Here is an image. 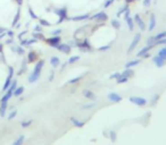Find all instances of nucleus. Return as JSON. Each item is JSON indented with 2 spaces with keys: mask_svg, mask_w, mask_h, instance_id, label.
I'll return each mask as SVG.
<instances>
[{
  "mask_svg": "<svg viewBox=\"0 0 166 145\" xmlns=\"http://www.w3.org/2000/svg\"><path fill=\"white\" fill-rule=\"evenodd\" d=\"M43 66H44V60H43V59L39 60V61L35 64V67H34L33 71H32L31 75L28 76V82H30V83H34V82H37L38 79L40 78V75H41Z\"/></svg>",
  "mask_w": 166,
  "mask_h": 145,
  "instance_id": "1",
  "label": "nucleus"
},
{
  "mask_svg": "<svg viewBox=\"0 0 166 145\" xmlns=\"http://www.w3.org/2000/svg\"><path fill=\"white\" fill-rule=\"evenodd\" d=\"M54 13L59 17L58 18V21L56 22V24L58 25V24H62L64 21H71V18L72 17H68V15H67V7L66 6H64V7H62V8H56L55 10H54Z\"/></svg>",
  "mask_w": 166,
  "mask_h": 145,
  "instance_id": "2",
  "label": "nucleus"
},
{
  "mask_svg": "<svg viewBox=\"0 0 166 145\" xmlns=\"http://www.w3.org/2000/svg\"><path fill=\"white\" fill-rule=\"evenodd\" d=\"M89 21H93V22H97V23H105L106 21H108V15L105 12H99V13L91 15Z\"/></svg>",
  "mask_w": 166,
  "mask_h": 145,
  "instance_id": "3",
  "label": "nucleus"
},
{
  "mask_svg": "<svg viewBox=\"0 0 166 145\" xmlns=\"http://www.w3.org/2000/svg\"><path fill=\"white\" fill-rule=\"evenodd\" d=\"M75 47H77L81 51H84V52L92 50V47H91V44H90V42H89L88 39H83V41H77V40H76V41H75Z\"/></svg>",
  "mask_w": 166,
  "mask_h": 145,
  "instance_id": "4",
  "label": "nucleus"
},
{
  "mask_svg": "<svg viewBox=\"0 0 166 145\" xmlns=\"http://www.w3.org/2000/svg\"><path fill=\"white\" fill-rule=\"evenodd\" d=\"M13 76H14V68L12 66L8 67V76L5 80V84L2 86V91H7L8 87L12 85V82H13Z\"/></svg>",
  "mask_w": 166,
  "mask_h": 145,
  "instance_id": "5",
  "label": "nucleus"
},
{
  "mask_svg": "<svg viewBox=\"0 0 166 145\" xmlns=\"http://www.w3.org/2000/svg\"><path fill=\"white\" fill-rule=\"evenodd\" d=\"M130 102H132L133 104L138 107H145L147 104V99L142 98V96H130Z\"/></svg>",
  "mask_w": 166,
  "mask_h": 145,
  "instance_id": "6",
  "label": "nucleus"
},
{
  "mask_svg": "<svg viewBox=\"0 0 166 145\" xmlns=\"http://www.w3.org/2000/svg\"><path fill=\"white\" fill-rule=\"evenodd\" d=\"M50 47H53V48H56L60 42H62V38L59 36V35H53L51 38H49V39H46L44 40Z\"/></svg>",
  "mask_w": 166,
  "mask_h": 145,
  "instance_id": "7",
  "label": "nucleus"
},
{
  "mask_svg": "<svg viewBox=\"0 0 166 145\" xmlns=\"http://www.w3.org/2000/svg\"><path fill=\"white\" fill-rule=\"evenodd\" d=\"M164 38H166V31L159 32V33H157L156 35H154V36H150L149 39L147 40V44H154L156 41L164 39Z\"/></svg>",
  "mask_w": 166,
  "mask_h": 145,
  "instance_id": "8",
  "label": "nucleus"
},
{
  "mask_svg": "<svg viewBox=\"0 0 166 145\" xmlns=\"http://www.w3.org/2000/svg\"><path fill=\"white\" fill-rule=\"evenodd\" d=\"M140 40H141V34L140 33H137L136 35H134V38L132 40V42H131V44H130V47H129V49H127V53L132 52L134 49H136V47L139 44V42H140Z\"/></svg>",
  "mask_w": 166,
  "mask_h": 145,
  "instance_id": "9",
  "label": "nucleus"
},
{
  "mask_svg": "<svg viewBox=\"0 0 166 145\" xmlns=\"http://www.w3.org/2000/svg\"><path fill=\"white\" fill-rule=\"evenodd\" d=\"M55 49H57V50L60 51V52L66 53V54H69L71 51H72V47H71L69 44H67V43H62V42L56 47Z\"/></svg>",
  "mask_w": 166,
  "mask_h": 145,
  "instance_id": "10",
  "label": "nucleus"
},
{
  "mask_svg": "<svg viewBox=\"0 0 166 145\" xmlns=\"http://www.w3.org/2000/svg\"><path fill=\"white\" fill-rule=\"evenodd\" d=\"M133 21H134V23H137V24H138V26H139V28H140V31H141V32H145V31H146V24H145V22L141 19V17H140V15H139V14H136V15H134Z\"/></svg>",
  "mask_w": 166,
  "mask_h": 145,
  "instance_id": "11",
  "label": "nucleus"
},
{
  "mask_svg": "<svg viewBox=\"0 0 166 145\" xmlns=\"http://www.w3.org/2000/svg\"><path fill=\"white\" fill-rule=\"evenodd\" d=\"M152 61H154V64L156 65L157 67H163L164 65L166 64V59L165 58H163V57H160V56H155L154 58H152Z\"/></svg>",
  "mask_w": 166,
  "mask_h": 145,
  "instance_id": "12",
  "label": "nucleus"
},
{
  "mask_svg": "<svg viewBox=\"0 0 166 145\" xmlns=\"http://www.w3.org/2000/svg\"><path fill=\"white\" fill-rule=\"evenodd\" d=\"M108 100L111 101V102H114V103H118V102H121L123 99H122V96H121V95H118L117 93L111 92V93L108 94Z\"/></svg>",
  "mask_w": 166,
  "mask_h": 145,
  "instance_id": "13",
  "label": "nucleus"
},
{
  "mask_svg": "<svg viewBox=\"0 0 166 145\" xmlns=\"http://www.w3.org/2000/svg\"><path fill=\"white\" fill-rule=\"evenodd\" d=\"M90 14H83V15H79V16H74L71 18V21H74V22H80V21H88L90 18Z\"/></svg>",
  "mask_w": 166,
  "mask_h": 145,
  "instance_id": "14",
  "label": "nucleus"
},
{
  "mask_svg": "<svg viewBox=\"0 0 166 145\" xmlns=\"http://www.w3.org/2000/svg\"><path fill=\"white\" fill-rule=\"evenodd\" d=\"M69 121L72 122L73 126H75V127H77V128H82L83 126H84V122L81 121V120H79L77 118H75V117H71V118H69Z\"/></svg>",
  "mask_w": 166,
  "mask_h": 145,
  "instance_id": "15",
  "label": "nucleus"
},
{
  "mask_svg": "<svg viewBox=\"0 0 166 145\" xmlns=\"http://www.w3.org/2000/svg\"><path fill=\"white\" fill-rule=\"evenodd\" d=\"M154 47H155L154 44H148V45H146L145 48H142V49H141V50L139 51V52H138V54H137V56H138V57H142V56H143L145 53L149 52V51L151 50V49H152V48H154Z\"/></svg>",
  "mask_w": 166,
  "mask_h": 145,
  "instance_id": "16",
  "label": "nucleus"
},
{
  "mask_svg": "<svg viewBox=\"0 0 166 145\" xmlns=\"http://www.w3.org/2000/svg\"><path fill=\"white\" fill-rule=\"evenodd\" d=\"M38 60V54L35 51H30L28 53V63H34V61H37Z\"/></svg>",
  "mask_w": 166,
  "mask_h": 145,
  "instance_id": "17",
  "label": "nucleus"
},
{
  "mask_svg": "<svg viewBox=\"0 0 166 145\" xmlns=\"http://www.w3.org/2000/svg\"><path fill=\"white\" fill-rule=\"evenodd\" d=\"M156 26V16L155 14H150V17H149V26H148V30L149 31H152Z\"/></svg>",
  "mask_w": 166,
  "mask_h": 145,
  "instance_id": "18",
  "label": "nucleus"
},
{
  "mask_svg": "<svg viewBox=\"0 0 166 145\" xmlns=\"http://www.w3.org/2000/svg\"><path fill=\"white\" fill-rule=\"evenodd\" d=\"M124 19H125V22H126V24H127L129 30L132 32V31L134 30V21H133V18H132L131 16H129V17H126Z\"/></svg>",
  "mask_w": 166,
  "mask_h": 145,
  "instance_id": "19",
  "label": "nucleus"
},
{
  "mask_svg": "<svg viewBox=\"0 0 166 145\" xmlns=\"http://www.w3.org/2000/svg\"><path fill=\"white\" fill-rule=\"evenodd\" d=\"M83 95L86 99H89V100H95L96 99V94L92 92V91H90V90H84L83 91Z\"/></svg>",
  "mask_w": 166,
  "mask_h": 145,
  "instance_id": "20",
  "label": "nucleus"
},
{
  "mask_svg": "<svg viewBox=\"0 0 166 145\" xmlns=\"http://www.w3.org/2000/svg\"><path fill=\"white\" fill-rule=\"evenodd\" d=\"M19 18H21V7H18L17 13L15 14V17H14V19H13V23H12V26L13 27L16 26V24L19 22Z\"/></svg>",
  "mask_w": 166,
  "mask_h": 145,
  "instance_id": "21",
  "label": "nucleus"
},
{
  "mask_svg": "<svg viewBox=\"0 0 166 145\" xmlns=\"http://www.w3.org/2000/svg\"><path fill=\"white\" fill-rule=\"evenodd\" d=\"M12 50L16 52L17 54H19V56H23L24 53H25V50H24V48L22 47V45H17V47H12Z\"/></svg>",
  "mask_w": 166,
  "mask_h": 145,
  "instance_id": "22",
  "label": "nucleus"
},
{
  "mask_svg": "<svg viewBox=\"0 0 166 145\" xmlns=\"http://www.w3.org/2000/svg\"><path fill=\"white\" fill-rule=\"evenodd\" d=\"M121 75H122V76H124V77L130 78V77H132V76L134 75V71H133L131 68H125V70L123 71V73H121Z\"/></svg>",
  "mask_w": 166,
  "mask_h": 145,
  "instance_id": "23",
  "label": "nucleus"
},
{
  "mask_svg": "<svg viewBox=\"0 0 166 145\" xmlns=\"http://www.w3.org/2000/svg\"><path fill=\"white\" fill-rule=\"evenodd\" d=\"M50 64H51V66L54 67V68H56V67H58L60 65V59L58 57L54 56V57L50 58Z\"/></svg>",
  "mask_w": 166,
  "mask_h": 145,
  "instance_id": "24",
  "label": "nucleus"
},
{
  "mask_svg": "<svg viewBox=\"0 0 166 145\" xmlns=\"http://www.w3.org/2000/svg\"><path fill=\"white\" fill-rule=\"evenodd\" d=\"M7 107H8V104L6 102H0V117H5Z\"/></svg>",
  "mask_w": 166,
  "mask_h": 145,
  "instance_id": "25",
  "label": "nucleus"
},
{
  "mask_svg": "<svg viewBox=\"0 0 166 145\" xmlns=\"http://www.w3.org/2000/svg\"><path fill=\"white\" fill-rule=\"evenodd\" d=\"M139 64H140V60L139 59H134V60H131V61L126 63L125 64V68H132V67L137 66Z\"/></svg>",
  "mask_w": 166,
  "mask_h": 145,
  "instance_id": "26",
  "label": "nucleus"
},
{
  "mask_svg": "<svg viewBox=\"0 0 166 145\" xmlns=\"http://www.w3.org/2000/svg\"><path fill=\"white\" fill-rule=\"evenodd\" d=\"M111 26L114 27L115 30H120V28H121V22H120L117 18H114V19H111Z\"/></svg>",
  "mask_w": 166,
  "mask_h": 145,
  "instance_id": "27",
  "label": "nucleus"
},
{
  "mask_svg": "<svg viewBox=\"0 0 166 145\" xmlns=\"http://www.w3.org/2000/svg\"><path fill=\"white\" fill-rule=\"evenodd\" d=\"M33 38L37 40H42V41H44L46 38H44V35L42 34V32H33Z\"/></svg>",
  "mask_w": 166,
  "mask_h": 145,
  "instance_id": "28",
  "label": "nucleus"
},
{
  "mask_svg": "<svg viewBox=\"0 0 166 145\" xmlns=\"http://www.w3.org/2000/svg\"><path fill=\"white\" fill-rule=\"evenodd\" d=\"M23 92H24V87H23V86H19V87H16V89H15L13 95H15V96H19V95L23 94Z\"/></svg>",
  "mask_w": 166,
  "mask_h": 145,
  "instance_id": "29",
  "label": "nucleus"
},
{
  "mask_svg": "<svg viewBox=\"0 0 166 145\" xmlns=\"http://www.w3.org/2000/svg\"><path fill=\"white\" fill-rule=\"evenodd\" d=\"M28 15L31 16V18H32V19H38V18H39V17H38V15L34 13V10H33V8H32L31 6H28Z\"/></svg>",
  "mask_w": 166,
  "mask_h": 145,
  "instance_id": "30",
  "label": "nucleus"
},
{
  "mask_svg": "<svg viewBox=\"0 0 166 145\" xmlns=\"http://www.w3.org/2000/svg\"><path fill=\"white\" fill-rule=\"evenodd\" d=\"M39 24H40L41 26H46V27L51 26L50 22H48V21H47V19H44V18H39Z\"/></svg>",
  "mask_w": 166,
  "mask_h": 145,
  "instance_id": "31",
  "label": "nucleus"
},
{
  "mask_svg": "<svg viewBox=\"0 0 166 145\" xmlns=\"http://www.w3.org/2000/svg\"><path fill=\"white\" fill-rule=\"evenodd\" d=\"M24 140H25V137H24V135H21V136H18V138L15 141L13 145H22L24 143Z\"/></svg>",
  "mask_w": 166,
  "mask_h": 145,
  "instance_id": "32",
  "label": "nucleus"
},
{
  "mask_svg": "<svg viewBox=\"0 0 166 145\" xmlns=\"http://www.w3.org/2000/svg\"><path fill=\"white\" fill-rule=\"evenodd\" d=\"M127 7H129V5H127V3H126L125 6H123V7H121V8L118 9L117 14H116V16H117V17H121V16H122V15L124 14V12L126 10V8H127Z\"/></svg>",
  "mask_w": 166,
  "mask_h": 145,
  "instance_id": "33",
  "label": "nucleus"
},
{
  "mask_svg": "<svg viewBox=\"0 0 166 145\" xmlns=\"http://www.w3.org/2000/svg\"><path fill=\"white\" fill-rule=\"evenodd\" d=\"M109 138H111V142H116L117 135H116V132H115V131H109Z\"/></svg>",
  "mask_w": 166,
  "mask_h": 145,
  "instance_id": "34",
  "label": "nucleus"
},
{
  "mask_svg": "<svg viewBox=\"0 0 166 145\" xmlns=\"http://www.w3.org/2000/svg\"><path fill=\"white\" fill-rule=\"evenodd\" d=\"M82 78H83V76H77V77H74V78L69 79L67 83H68V84H75V83H79Z\"/></svg>",
  "mask_w": 166,
  "mask_h": 145,
  "instance_id": "35",
  "label": "nucleus"
},
{
  "mask_svg": "<svg viewBox=\"0 0 166 145\" xmlns=\"http://www.w3.org/2000/svg\"><path fill=\"white\" fill-rule=\"evenodd\" d=\"M80 59V56H73V57H71L68 59V61H67V64H74V63H76L77 60Z\"/></svg>",
  "mask_w": 166,
  "mask_h": 145,
  "instance_id": "36",
  "label": "nucleus"
},
{
  "mask_svg": "<svg viewBox=\"0 0 166 145\" xmlns=\"http://www.w3.org/2000/svg\"><path fill=\"white\" fill-rule=\"evenodd\" d=\"M127 80H129L127 77H124V76H122V75H121L118 78L116 79V83H117V84H122V83H126Z\"/></svg>",
  "mask_w": 166,
  "mask_h": 145,
  "instance_id": "37",
  "label": "nucleus"
},
{
  "mask_svg": "<svg viewBox=\"0 0 166 145\" xmlns=\"http://www.w3.org/2000/svg\"><path fill=\"white\" fill-rule=\"evenodd\" d=\"M158 56H160V57H163V58H165L166 59V45L164 47V48H162L159 51H158V53H157Z\"/></svg>",
  "mask_w": 166,
  "mask_h": 145,
  "instance_id": "38",
  "label": "nucleus"
},
{
  "mask_svg": "<svg viewBox=\"0 0 166 145\" xmlns=\"http://www.w3.org/2000/svg\"><path fill=\"white\" fill-rule=\"evenodd\" d=\"M162 44H166V38L162 40H158V41H156L155 43H154V45L156 47V45H162Z\"/></svg>",
  "mask_w": 166,
  "mask_h": 145,
  "instance_id": "39",
  "label": "nucleus"
},
{
  "mask_svg": "<svg viewBox=\"0 0 166 145\" xmlns=\"http://www.w3.org/2000/svg\"><path fill=\"white\" fill-rule=\"evenodd\" d=\"M31 124H32V120H31V119H30V120H24V121H22V127H23V128H26Z\"/></svg>",
  "mask_w": 166,
  "mask_h": 145,
  "instance_id": "40",
  "label": "nucleus"
},
{
  "mask_svg": "<svg viewBox=\"0 0 166 145\" xmlns=\"http://www.w3.org/2000/svg\"><path fill=\"white\" fill-rule=\"evenodd\" d=\"M109 49H111V44H107V45H104V47L98 48L99 51H106V50H109Z\"/></svg>",
  "mask_w": 166,
  "mask_h": 145,
  "instance_id": "41",
  "label": "nucleus"
},
{
  "mask_svg": "<svg viewBox=\"0 0 166 145\" xmlns=\"http://www.w3.org/2000/svg\"><path fill=\"white\" fill-rule=\"evenodd\" d=\"M111 5H113V1H111V0H106L105 3H104V8H108Z\"/></svg>",
  "mask_w": 166,
  "mask_h": 145,
  "instance_id": "42",
  "label": "nucleus"
},
{
  "mask_svg": "<svg viewBox=\"0 0 166 145\" xmlns=\"http://www.w3.org/2000/svg\"><path fill=\"white\" fill-rule=\"evenodd\" d=\"M16 115H17V111H16V110L12 111V112L9 113V116H8V119H9V120H12L13 118H15V116H16Z\"/></svg>",
  "mask_w": 166,
  "mask_h": 145,
  "instance_id": "43",
  "label": "nucleus"
},
{
  "mask_svg": "<svg viewBox=\"0 0 166 145\" xmlns=\"http://www.w3.org/2000/svg\"><path fill=\"white\" fill-rule=\"evenodd\" d=\"M63 32V30H60V28H58V30H55V31H53L51 32V34L53 35H60V33Z\"/></svg>",
  "mask_w": 166,
  "mask_h": 145,
  "instance_id": "44",
  "label": "nucleus"
},
{
  "mask_svg": "<svg viewBox=\"0 0 166 145\" xmlns=\"http://www.w3.org/2000/svg\"><path fill=\"white\" fill-rule=\"evenodd\" d=\"M130 14H131V10H130V7H127V8H126V10H125V12H124V14H123V15H124V18H126V17H129V16H130Z\"/></svg>",
  "mask_w": 166,
  "mask_h": 145,
  "instance_id": "45",
  "label": "nucleus"
},
{
  "mask_svg": "<svg viewBox=\"0 0 166 145\" xmlns=\"http://www.w3.org/2000/svg\"><path fill=\"white\" fill-rule=\"evenodd\" d=\"M42 31H43V30H42V26L40 24L34 26V32H42Z\"/></svg>",
  "mask_w": 166,
  "mask_h": 145,
  "instance_id": "46",
  "label": "nucleus"
},
{
  "mask_svg": "<svg viewBox=\"0 0 166 145\" xmlns=\"http://www.w3.org/2000/svg\"><path fill=\"white\" fill-rule=\"evenodd\" d=\"M151 5V0H143V6L145 7H149Z\"/></svg>",
  "mask_w": 166,
  "mask_h": 145,
  "instance_id": "47",
  "label": "nucleus"
},
{
  "mask_svg": "<svg viewBox=\"0 0 166 145\" xmlns=\"http://www.w3.org/2000/svg\"><path fill=\"white\" fill-rule=\"evenodd\" d=\"M121 76V73H115V74H113V75H111V78H115V79H117L118 77Z\"/></svg>",
  "mask_w": 166,
  "mask_h": 145,
  "instance_id": "48",
  "label": "nucleus"
},
{
  "mask_svg": "<svg viewBox=\"0 0 166 145\" xmlns=\"http://www.w3.org/2000/svg\"><path fill=\"white\" fill-rule=\"evenodd\" d=\"M6 34H7L9 38H14V32L10 31V30H9V31H6Z\"/></svg>",
  "mask_w": 166,
  "mask_h": 145,
  "instance_id": "49",
  "label": "nucleus"
},
{
  "mask_svg": "<svg viewBox=\"0 0 166 145\" xmlns=\"http://www.w3.org/2000/svg\"><path fill=\"white\" fill-rule=\"evenodd\" d=\"M95 106H96L95 103H91V104H85V106H83V107H82V109L84 110V109H88V108H93Z\"/></svg>",
  "mask_w": 166,
  "mask_h": 145,
  "instance_id": "50",
  "label": "nucleus"
},
{
  "mask_svg": "<svg viewBox=\"0 0 166 145\" xmlns=\"http://www.w3.org/2000/svg\"><path fill=\"white\" fill-rule=\"evenodd\" d=\"M26 33H28V31H26V30H25V31H23L22 33H19V34H18V39L21 40V39H22V38H23V35H25Z\"/></svg>",
  "mask_w": 166,
  "mask_h": 145,
  "instance_id": "51",
  "label": "nucleus"
},
{
  "mask_svg": "<svg viewBox=\"0 0 166 145\" xmlns=\"http://www.w3.org/2000/svg\"><path fill=\"white\" fill-rule=\"evenodd\" d=\"M13 41H14L13 38H8L7 41H6V43H7V44H12V43H13Z\"/></svg>",
  "mask_w": 166,
  "mask_h": 145,
  "instance_id": "52",
  "label": "nucleus"
},
{
  "mask_svg": "<svg viewBox=\"0 0 166 145\" xmlns=\"http://www.w3.org/2000/svg\"><path fill=\"white\" fill-rule=\"evenodd\" d=\"M15 1H16V3L18 5V7H21L22 3H23V0H15Z\"/></svg>",
  "mask_w": 166,
  "mask_h": 145,
  "instance_id": "53",
  "label": "nucleus"
},
{
  "mask_svg": "<svg viewBox=\"0 0 166 145\" xmlns=\"http://www.w3.org/2000/svg\"><path fill=\"white\" fill-rule=\"evenodd\" d=\"M125 3H127V5H130V3H132V2H136V0H124Z\"/></svg>",
  "mask_w": 166,
  "mask_h": 145,
  "instance_id": "54",
  "label": "nucleus"
},
{
  "mask_svg": "<svg viewBox=\"0 0 166 145\" xmlns=\"http://www.w3.org/2000/svg\"><path fill=\"white\" fill-rule=\"evenodd\" d=\"M54 75H55V73H54V71H51V74H50V77H49V80H50V82L54 79Z\"/></svg>",
  "mask_w": 166,
  "mask_h": 145,
  "instance_id": "55",
  "label": "nucleus"
},
{
  "mask_svg": "<svg viewBox=\"0 0 166 145\" xmlns=\"http://www.w3.org/2000/svg\"><path fill=\"white\" fill-rule=\"evenodd\" d=\"M3 32H6V28H5V27H2V26H0V34H1V33H3Z\"/></svg>",
  "mask_w": 166,
  "mask_h": 145,
  "instance_id": "56",
  "label": "nucleus"
},
{
  "mask_svg": "<svg viewBox=\"0 0 166 145\" xmlns=\"http://www.w3.org/2000/svg\"><path fill=\"white\" fill-rule=\"evenodd\" d=\"M6 35H7V34H6V32H3V33H1V34H0V40L2 39V38H5Z\"/></svg>",
  "mask_w": 166,
  "mask_h": 145,
  "instance_id": "57",
  "label": "nucleus"
},
{
  "mask_svg": "<svg viewBox=\"0 0 166 145\" xmlns=\"http://www.w3.org/2000/svg\"><path fill=\"white\" fill-rule=\"evenodd\" d=\"M2 48H3V44L0 43V53H2Z\"/></svg>",
  "mask_w": 166,
  "mask_h": 145,
  "instance_id": "58",
  "label": "nucleus"
},
{
  "mask_svg": "<svg viewBox=\"0 0 166 145\" xmlns=\"http://www.w3.org/2000/svg\"><path fill=\"white\" fill-rule=\"evenodd\" d=\"M111 1H113V2H114V1H115V0H111Z\"/></svg>",
  "mask_w": 166,
  "mask_h": 145,
  "instance_id": "59",
  "label": "nucleus"
}]
</instances>
